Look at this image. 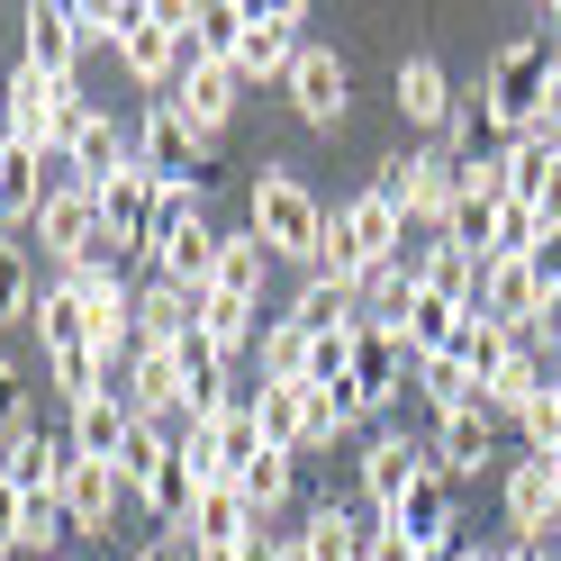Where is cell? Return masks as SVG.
Wrapping results in <instances>:
<instances>
[{
	"label": "cell",
	"instance_id": "obj_1",
	"mask_svg": "<svg viewBox=\"0 0 561 561\" xmlns=\"http://www.w3.org/2000/svg\"><path fill=\"white\" fill-rule=\"evenodd\" d=\"M552 82H561L552 37H516V46L489 55V73H480V91H471V110H480V127H489V146H499V154L516 146V136H535V127H543Z\"/></svg>",
	"mask_w": 561,
	"mask_h": 561
},
{
	"label": "cell",
	"instance_id": "obj_2",
	"mask_svg": "<svg viewBox=\"0 0 561 561\" xmlns=\"http://www.w3.org/2000/svg\"><path fill=\"white\" fill-rule=\"evenodd\" d=\"M244 227L263 236V254L308 263V272H318V244H327V199L308 191L290 163H254V191H244Z\"/></svg>",
	"mask_w": 561,
	"mask_h": 561
},
{
	"label": "cell",
	"instance_id": "obj_3",
	"mask_svg": "<svg viewBox=\"0 0 561 561\" xmlns=\"http://www.w3.org/2000/svg\"><path fill=\"white\" fill-rule=\"evenodd\" d=\"M399 254H408V218H399V199L380 182H363L344 208H327V244H318V272L327 280H363V272L399 263Z\"/></svg>",
	"mask_w": 561,
	"mask_h": 561
},
{
	"label": "cell",
	"instance_id": "obj_4",
	"mask_svg": "<svg viewBox=\"0 0 561 561\" xmlns=\"http://www.w3.org/2000/svg\"><path fill=\"white\" fill-rule=\"evenodd\" d=\"M91 199H100V254H110V263H136V254H146V263H154V199H163L154 172L127 163V172H110Z\"/></svg>",
	"mask_w": 561,
	"mask_h": 561
},
{
	"label": "cell",
	"instance_id": "obj_5",
	"mask_svg": "<svg viewBox=\"0 0 561 561\" xmlns=\"http://www.w3.org/2000/svg\"><path fill=\"white\" fill-rule=\"evenodd\" d=\"M299 27H308V10L299 0H244V37H236V55H227V73L236 82H290V64H299Z\"/></svg>",
	"mask_w": 561,
	"mask_h": 561
},
{
	"label": "cell",
	"instance_id": "obj_6",
	"mask_svg": "<svg viewBox=\"0 0 561 561\" xmlns=\"http://www.w3.org/2000/svg\"><path fill=\"white\" fill-rule=\"evenodd\" d=\"M380 191L399 199L408 227H426V236L453 227V154H444V146H426V154H390V163H380Z\"/></svg>",
	"mask_w": 561,
	"mask_h": 561
},
{
	"label": "cell",
	"instance_id": "obj_7",
	"mask_svg": "<svg viewBox=\"0 0 561 561\" xmlns=\"http://www.w3.org/2000/svg\"><path fill=\"white\" fill-rule=\"evenodd\" d=\"M208 154H218V136H199L182 110H172V100H154V110L136 118V163H146L154 182H199Z\"/></svg>",
	"mask_w": 561,
	"mask_h": 561
},
{
	"label": "cell",
	"instance_id": "obj_8",
	"mask_svg": "<svg viewBox=\"0 0 561 561\" xmlns=\"http://www.w3.org/2000/svg\"><path fill=\"white\" fill-rule=\"evenodd\" d=\"M37 244L55 254V272L100 263V199H91L82 182H55V191H46V208H37Z\"/></svg>",
	"mask_w": 561,
	"mask_h": 561
},
{
	"label": "cell",
	"instance_id": "obj_9",
	"mask_svg": "<svg viewBox=\"0 0 561 561\" xmlns=\"http://www.w3.org/2000/svg\"><path fill=\"white\" fill-rule=\"evenodd\" d=\"M290 110L308 118V127H344V100H354V73H344V55L335 46H299V64H290Z\"/></svg>",
	"mask_w": 561,
	"mask_h": 561
},
{
	"label": "cell",
	"instance_id": "obj_10",
	"mask_svg": "<svg viewBox=\"0 0 561 561\" xmlns=\"http://www.w3.org/2000/svg\"><path fill=\"white\" fill-rule=\"evenodd\" d=\"M19 64H37L55 82H82V27H73V0H37L19 19Z\"/></svg>",
	"mask_w": 561,
	"mask_h": 561
},
{
	"label": "cell",
	"instance_id": "obj_11",
	"mask_svg": "<svg viewBox=\"0 0 561 561\" xmlns=\"http://www.w3.org/2000/svg\"><path fill=\"white\" fill-rule=\"evenodd\" d=\"M426 471H435V444H416V435H380V444L363 453V507H371V516H390Z\"/></svg>",
	"mask_w": 561,
	"mask_h": 561
},
{
	"label": "cell",
	"instance_id": "obj_12",
	"mask_svg": "<svg viewBox=\"0 0 561 561\" xmlns=\"http://www.w3.org/2000/svg\"><path fill=\"white\" fill-rule=\"evenodd\" d=\"M552 390H561V363L543 354V344H516V354L499 363V380L480 390V408H489V416H516V426H525V416H535Z\"/></svg>",
	"mask_w": 561,
	"mask_h": 561
},
{
	"label": "cell",
	"instance_id": "obj_13",
	"mask_svg": "<svg viewBox=\"0 0 561 561\" xmlns=\"http://www.w3.org/2000/svg\"><path fill=\"white\" fill-rule=\"evenodd\" d=\"M480 462H499V416L489 408H444L435 416V471L462 489V480H480Z\"/></svg>",
	"mask_w": 561,
	"mask_h": 561
},
{
	"label": "cell",
	"instance_id": "obj_14",
	"mask_svg": "<svg viewBox=\"0 0 561 561\" xmlns=\"http://www.w3.org/2000/svg\"><path fill=\"white\" fill-rule=\"evenodd\" d=\"M471 308H480V318H499V327L525 344V335H535V318H543V272H535V263H489Z\"/></svg>",
	"mask_w": 561,
	"mask_h": 561
},
{
	"label": "cell",
	"instance_id": "obj_15",
	"mask_svg": "<svg viewBox=\"0 0 561 561\" xmlns=\"http://www.w3.org/2000/svg\"><path fill=\"white\" fill-rule=\"evenodd\" d=\"M408 272H416V290H435V299H453V308H471L489 263L471 254V244H453V236H426V244H408Z\"/></svg>",
	"mask_w": 561,
	"mask_h": 561
},
{
	"label": "cell",
	"instance_id": "obj_16",
	"mask_svg": "<svg viewBox=\"0 0 561 561\" xmlns=\"http://www.w3.org/2000/svg\"><path fill=\"white\" fill-rule=\"evenodd\" d=\"M127 163H136V127H118L110 110H91L82 136H73V154H64V182L100 191V182H110V172H127Z\"/></svg>",
	"mask_w": 561,
	"mask_h": 561
},
{
	"label": "cell",
	"instance_id": "obj_17",
	"mask_svg": "<svg viewBox=\"0 0 561 561\" xmlns=\"http://www.w3.org/2000/svg\"><path fill=\"white\" fill-rule=\"evenodd\" d=\"M64 471H73V444H64V435H37V426H19L10 444H0V480H10V489H27V499L64 489Z\"/></svg>",
	"mask_w": 561,
	"mask_h": 561
},
{
	"label": "cell",
	"instance_id": "obj_18",
	"mask_svg": "<svg viewBox=\"0 0 561 561\" xmlns=\"http://www.w3.org/2000/svg\"><path fill=\"white\" fill-rule=\"evenodd\" d=\"M236 73H227V64H182V82H172L163 100H172V110H182L199 136H227V118H236Z\"/></svg>",
	"mask_w": 561,
	"mask_h": 561
},
{
	"label": "cell",
	"instance_id": "obj_19",
	"mask_svg": "<svg viewBox=\"0 0 561 561\" xmlns=\"http://www.w3.org/2000/svg\"><path fill=\"white\" fill-rule=\"evenodd\" d=\"M127 435H136V408H127V399H110V390H100V399H82V408H73V426H64L73 462H110V471H118Z\"/></svg>",
	"mask_w": 561,
	"mask_h": 561
},
{
	"label": "cell",
	"instance_id": "obj_20",
	"mask_svg": "<svg viewBox=\"0 0 561 561\" xmlns=\"http://www.w3.org/2000/svg\"><path fill=\"white\" fill-rule=\"evenodd\" d=\"M380 525H390V516H371V507H308V525H299V535H308V561H371V535H380Z\"/></svg>",
	"mask_w": 561,
	"mask_h": 561
},
{
	"label": "cell",
	"instance_id": "obj_21",
	"mask_svg": "<svg viewBox=\"0 0 561 561\" xmlns=\"http://www.w3.org/2000/svg\"><path fill=\"white\" fill-rule=\"evenodd\" d=\"M507 525H516V543H543L552 525H561V499H552V462H535V453H525V462H507Z\"/></svg>",
	"mask_w": 561,
	"mask_h": 561
},
{
	"label": "cell",
	"instance_id": "obj_22",
	"mask_svg": "<svg viewBox=\"0 0 561 561\" xmlns=\"http://www.w3.org/2000/svg\"><path fill=\"white\" fill-rule=\"evenodd\" d=\"M390 525H399L416 552H453V535H462V525H453V480H444V471H426V480H416L408 499L390 507Z\"/></svg>",
	"mask_w": 561,
	"mask_h": 561
},
{
	"label": "cell",
	"instance_id": "obj_23",
	"mask_svg": "<svg viewBox=\"0 0 561 561\" xmlns=\"http://www.w3.org/2000/svg\"><path fill=\"white\" fill-rule=\"evenodd\" d=\"M290 327H299V335H363L371 318H363V290H354V280L308 272V290L290 299Z\"/></svg>",
	"mask_w": 561,
	"mask_h": 561
},
{
	"label": "cell",
	"instance_id": "obj_24",
	"mask_svg": "<svg viewBox=\"0 0 561 561\" xmlns=\"http://www.w3.org/2000/svg\"><path fill=\"white\" fill-rule=\"evenodd\" d=\"M254 535H263V516L244 507V489H236V480H208L199 499H191L182 543H254Z\"/></svg>",
	"mask_w": 561,
	"mask_h": 561
},
{
	"label": "cell",
	"instance_id": "obj_25",
	"mask_svg": "<svg viewBox=\"0 0 561 561\" xmlns=\"http://www.w3.org/2000/svg\"><path fill=\"white\" fill-rule=\"evenodd\" d=\"M127 408L136 416H191V390L172 371V344H136L127 354Z\"/></svg>",
	"mask_w": 561,
	"mask_h": 561
},
{
	"label": "cell",
	"instance_id": "obj_26",
	"mask_svg": "<svg viewBox=\"0 0 561 561\" xmlns=\"http://www.w3.org/2000/svg\"><path fill=\"white\" fill-rule=\"evenodd\" d=\"M390 91H399V118H416V127H453L462 118V100H453V73L435 55H408L399 73H390Z\"/></svg>",
	"mask_w": 561,
	"mask_h": 561
},
{
	"label": "cell",
	"instance_id": "obj_27",
	"mask_svg": "<svg viewBox=\"0 0 561 561\" xmlns=\"http://www.w3.org/2000/svg\"><path fill=\"white\" fill-rule=\"evenodd\" d=\"M118 499H127V489H118V471H110V462H73V471H64V507H73V535H110V525H118Z\"/></svg>",
	"mask_w": 561,
	"mask_h": 561
},
{
	"label": "cell",
	"instance_id": "obj_28",
	"mask_svg": "<svg viewBox=\"0 0 561 561\" xmlns=\"http://www.w3.org/2000/svg\"><path fill=\"white\" fill-rule=\"evenodd\" d=\"M199 335L218 344V354H254V335H263V308L254 299H236V290H199Z\"/></svg>",
	"mask_w": 561,
	"mask_h": 561
},
{
	"label": "cell",
	"instance_id": "obj_29",
	"mask_svg": "<svg viewBox=\"0 0 561 561\" xmlns=\"http://www.w3.org/2000/svg\"><path fill=\"white\" fill-rule=\"evenodd\" d=\"M191 327H199L191 290H172V280H146V290H136V344H182Z\"/></svg>",
	"mask_w": 561,
	"mask_h": 561
},
{
	"label": "cell",
	"instance_id": "obj_30",
	"mask_svg": "<svg viewBox=\"0 0 561 561\" xmlns=\"http://www.w3.org/2000/svg\"><path fill=\"white\" fill-rule=\"evenodd\" d=\"M27 327H37V344H46V354H82V344H91V318H82V299H73V280H46V299H37V318H27Z\"/></svg>",
	"mask_w": 561,
	"mask_h": 561
},
{
	"label": "cell",
	"instance_id": "obj_31",
	"mask_svg": "<svg viewBox=\"0 0 561 561\" xmlns=\"http://www.w3.org/2000/svg\"><path fill=\"white\" fill-rule=\"evenodd\" d=\"M236 489H244V507H254V516L272 525L280 507H290V489H299V453H272V444H263L254 462L236 471Z\"/></svg>",
	"mask_w": 561,
	"mask_h": 561
},
{
	"label": "cell",
	"instance_id": "obj_32",
	"mask_svg": "<svg viewBox=\"0 0 561 561\" xmlns=\"http://www.w3.org/2000/svg\"><path fill=\"white\" fill-rule=\"evenodd\" d=\"M507 354H516V335H507L499 318H480V308L462 318V335L444 344V363H462V371L480 380V390H489V380H499V363H507Z\"/></svg>",
	"mask_w": 561,
	"mask_h": 561
},
{
	"label": "cell",
	"instance_id": "obj_33",
	"mask_svg": "<svg viewBox=\"0 0 561 561\" xmlns=\"http://www.w3.org/2000/svg\"><path fill=\"white\" fill-rule=\"evenodd\" d=\"M37 299H46L37 254H27V244H0V327H27V318H37Z\"/></svg>",
	"mask_w": 561,
	"mask_h": 561
},
{
	"label": "cell",
	"instance_id": "obj_34",
	"mask_svg": "<svg viewBox=\"0 0 561 561\" xmlns=\"http://www.w3.org/2000/svg\"><path fill=\"white\" fill-rule=\"evenodd\" d=\"M263 236L254 227H227V254H218V290H236V299H254L263 308Z\"/></svg>",
	"mask_w": 561,
	"mask_h": 561
},
{
	"label": "cell",
	"instance_id": "obj_35",
	"mask_svg": "<svg viewBox=\"0 0 561 561\" xmlns=\"http://www.w3.org/2000/svg\"><path fill=\"white\" fill-rule=\"evenodd\" d=\"M299 390H308V380H263V390H254V416H263V444L272 453H299Z\"/></svg>",
	"mask_w": 561,
	"mask_h": 561
},
{
	"label": "cell",
	"instance_id": "obj_36",
	"mask_svg": "<svg viewBox=\"0 0 561 561\" xmlns=\"http://www.w3.org/2000/svg\"><path fill=\"white\" fill-rule=\"evenodd\" d=\"M344 426H354V416H344V390H318V380H308L299 390V453H327Z\"/></svg>",
	"mask_w": 561,
	"mask_h": 561
},
{
	"label": "cell",
	"instance_id": "obj_37",
	"mask_svg": "<svg viewBox=\"0 0 561 561\" xmlns=\"http://www.w3.org/2000/svg\"><path fill=\"white\" fill-rule=\"evenodd\" d=\"M254 354H263V380H308V335H299L290 318H263Z\"/></svg>",
	"mask_w": 561,
	"mask_h": 561
},
{
	"label": "cell",
	"instance_id": "obj_38",
	"mask_svg": "<svg viewBox=\"0 0 561 561\" xmlns=\"http://www.w3.org/2000/svg\"><path fill=\"white\" fill-rule=\"evenodd\" d=\"M552 146H543V136H516V146H507V191L516 199H543V182H552Z\"/></svg>",
	"mask_w": 561,
	"mask_h": 561
},
{
	"label": "cell",
	"instance_id": "obj_39",
	"mask_svg": "<svg viewBox=\"0 0 561 561\" xmlns=\"http://www.w3.org/2000/svg\"><path fill=\"white\" fill-rule=\"evenodd\" d=\"M416 390L435 399V416H444V408H480V380H471L462 363H444V354H435L426 371H416Z\"/></svg>",
	"mask_w": 561,
	"mask_h": 561
},
{
	"label": "cell",
	"instance_id": "obj_40",
	"mask_svg": "<svg viewBox=\"0 0 561 561\" xmlns=\"http://www.w3.org/2000/svg\"><path fill=\"white\" fill-rule=\"evenodd\" d=\"M354 354H363V335H308V380H318V390L354 380Z\"/></svg>",
	"mask_w": 561,
	"mask_h": 561
},
{
	"label": "cell",
	"instance_id": "obj_41",
	"mask_svg": "<svg viewBox=\"0 0 561 561\" xmlns=\"http://www.w3.org/2000/svg\"><path fill=\"white\" fill-rule=\"evenodd\" d=\"M64 535H73V507H64V489L27 499V535H19V552H46V543H64Z\"/></svg>",
	"mask_w": 561,
	"mask_h": 561
},
{
	"label": "cell",
	"instance_id": "obj_42",
	"mask_svg": "<svg viewBox=\"0 0 561 561\" xmlns=\"http://www.w3.org/2000/svg\"><path fill=\"white\" fill-rule=\"evenodd\" d=\"M19 426H27V363L0 344V444H10Z\"/></svg>",
	"mask_w": 561,
	"mask_h": 561
},
{
	"label": "cell",
	"instance_id": "obj_43",
	"mask_svg": "<svg viewBox=\"0 0 561 561\" xmlns=\"http://www.w3.org/2000/svg\"><path fill=\"white\" fill-rule=\"evenodd\" d=\"M73 27H82V46H118L127 0H73Z\"/></svg>",
	"mask_w": 561,
	"mask_h": 561
},
{
	"label": "cell",
	"instance_id": "obj_44",
	"mask_svg": "<svg viewBox=\"0 0 561 561\" xmlns=\"http://www.w3.org/2000/svg\"><path fill=\"white\" fill-rule=\"evenodd\" d=\"M19 535H27V489L0 480V561H19Z\"/></svg>",
	"mask_w": 561,
	"mask_h": 561
},
{
	"label": "cell",
	"instance_id": "obj_45",
	"mask_svg": "<svg viewBox=\"0 0 561 561\" xmlns=\"http://www.w3.org/2000/svg\"><path fill=\"white\" fill-rule=\"evenodd\" d=\"M136 561H191V543H182V535H154V543L136 552Z\"/></svg>",
	"mask_w": 561,
	"mask_h": 561
},
{
	"label": "cell",
	"instance_id": "obj_46",
	"mask_svg": "<svg viewBox=\"0 0 561 561\" xmlns=\"http://www.w3.org/2000/svg\"><path fill=\"white\" fill-rule=\"evenodd\" d=\"M272 561H308V535H272Z\"/></svg>",
	"mask_w": 561,
	"mask_h": 561
},
{
	"label": "cell",
	"instance_id": "obj_47",
	"mask_svg": "<svg viewBox=\"0 0 561 561\" xmlns=\"http://www.w3.org/2000/svg\"><path fill=\"white\" fill-rule=\"evenodd\" d=\"M499 561H552V552H543V543H507Z\"/></svg>",
	"mask_w": 561,
	"mask_h": 561
},
{
	"label": "cell",
	"instance_id": "obj_48",
	"mask_svg": "<svg viewBox=\"0 0 561 561\" xmlns=\"http://www.w3.org/2000/svg\"><path fill=\"white\" fill-rule=\"evenodd\" d=\"M453 561H499V552H462V543H453Z\"/></svg>",
	"mask_w": 561,
	"mask_h": 561
},
{
	"label": "cell",
	"instance_id": "obj_49",
	"mask_svg": "<svg viewBox=\"0 0 561 561\" xmlns=\"http://www.w3.org/2000/svg\"><path fill=\"white\" fill-rule=\"evenodd\" d=\"M0 146H10V110H0Z\"/></svg>",
	"mask_w": 561,
	"mask_h": 561
}]
</instances>
